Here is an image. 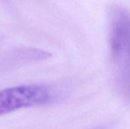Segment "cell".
I'll return each instance as SVG.
<instances>
[{"label":"cell","instance_id":"cell-1","mask_svg":"<svg viewBox=\"0 0 130 129\" xmlns=\"http://www.w3.org/2000/svg\"><path fill=\"white\" fill-rule=\"evenodd\" d=\"M111 68L117 91L130 105V11L113 5L108 12Z\"/></svg>","mask_w":130,"mask_h":129},{"label":"cell","instance_id":"cell-2","mask_svg":"<svg viewBox=\"0 0 130 129\" xmlns=\"http://www.w3.org/2000/svg\"><path fill=\"white\" fill-rule=\"evenodd\" d=\"M53 100L50 90L43 85H19L0 90V116L16 110L47 104Z\"/></svg>","mask_w":130,"mask_h":129},{"label":"cell","instance_id":"cell-3","mask_svg":"<svg viewBox=\"0 0 130 129\" xmlns=\"http://www.w3.org/2000/svg\"><path fill=\"white\" fill-rule=\"evenodd\" d=\"M52 57L49 52L35 48H18L8 52L2 59V65L5 68L19 67L25 63L46 60Z\"/></svg>","mask_w":130,"mask_h":129},{"label":"cell","instance_id":"cell-4","mask_svg":"<svg viewBox=\"0 0 130 129\" xmlns=\"http://www.w3.org/2000/svg\"><path fill=\"white\" fill-rule=\"evenodd\" d=\"M111 125L110 124H107V125H98L91 129H111Z\"/></svg>","mask_w":130,"mask_h":129}]
</instances>
